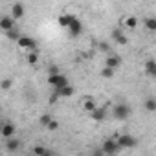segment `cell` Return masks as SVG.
I'll return each instance as SVG.
<instances>
[{"mask_svg": "<svg viewBox=\"0 0 156 156\" xmlns=\"http://www.w3.org/2000/svg\"><path fill=\"white\" fill-rule=\"evenodd\" d=\"M130 114H132V107L127 105V103H119V105H116V107L112 108V116H114L116 119H119V121L129 119Z\"/></svg>", "mask_w": 156, "mask_h": 156, "instance_id": "6da1fadb", "label": "cell"}, {"mask_svg": "<svg viewBox=\"0 0 156 156\" xmlns=\"http://www.w3.org/2000/svg\"><path fill=\"white\" fill-rule=\"evenodd\" d=\"M48 83H50V87H51L53 90H57V88H61V87L68 85L70 81H68V77H66L64 73L57 72V73H50V75H48Z\"/></svg>", "mask_w": 156, "mask_h": 156, "instance_id": "7a4b0ae2", "label": "cell"}, {"mask_svg": "<svg viewBox=\"0 0 156 156\" xmlns=\"http://www.w3.org/2000/svg\"><path fill=\"white\" fill-rule=\"evenodd\" d=\"M68 28V33H70V37H79L81 33H83V22L77 19L75 15L72 17V20H70V24L66 26Z\"/></svg>", "mask_w": 156, "mask_h": 156, "instance_id": "3957f363", "label": "cell"}, {"mask_svg": "<svg viewBox=\"0 0 156 156\" xmlns=\"http://www.w3.org/2000/svg\"><path fill=\"white\" fill-rule=\"evenodd\" d=\"M17 44H19L20 48H24V50H39L37 41H35L33 37H30V35H20V37L17 39Z\"/></svg>", "mask_w": 156, "mask_h": 156, "instance_id": "277c9868", "label": "cell"}, {"mask_svg": "<svg viewBox=\"0 0 156 156\" xmlns=\"http://www.w3.org/2000/svg\"><path fill=\"white\" fill-rule=\"evenodd\" d=\"M116 141H118V145L121 149H132V147L138 145V140L134 136H130V134H121L119 138H116Z\"/></svg>", "mask_w": 156, "mask_h": 156, "instance_id": "5b68a950", "label": "cell"}, {"mask_svg": "<svg viewBox=\"0 0 156 156\" xmlns=\"http://www.w3.org/2000/svg\"><path fill=\"white\" fill-rule=\"evenodd\" d=\"M118 151H121V147L118 145V141H116V140L108 138V140H105V141H103V152H105V154H116Z\"/></svg>", "mask_w": 156, "mask_h": 156, "instance_id": "8992f818", "label": "cell"}, {"mask_svg": "<svg viewBox=\"0 0 156 156\" xmlns=\"http://www.w3.org/2000/svg\"><path fill=\"white\" fill-rule=\"evenodd\" d=\"M24 15H26L24 4H22V2H15V4L11 6V17H13L15 20H20V19H24Z\"/></svg>", "mask_w": 156, "mask_h": 156, "instance_id": "52a82bcc", "label": "cell"}, {"mask_svg": "<svg viewBox=\"0 0 156 156\" xmlns=\"http://www.w3.org/2000/svg\"><path fill=\"white\" fill-rule=\"evenodd\" d=\"M15 132H17V127L13 125V123H2V127H0V134H2L4 138H11V136H15Z\"/></svg>", "mask_w": 156, "mask_h": 156, "instance_id": "ba28073f", "label": "cell"}, {"mask_svg": "<svg viewBox=\"0 0 156 156\" xmlns=\"http://www.w3.org/2000/svg\"><path fill=\"white\" fill-rule=\"evenodd\" d=\"M112 41H114V42H118L119 46H125V44L129 42V39H127V35H125V33H123V31H121L119 28L112 31Z\"/></svg>", "mask_w": 156, "mask_h": 156, "instance_id": "9c48e42d", "label": "cell"}, {"mask_svg": "<svg viewBox=\"0 0 156 156\" xmlns=\"http://www.w3.org/2000/svg\"><path fill=\"white\" fill-rule=\"evenodd\" d=\"M90 116H92V119L94 121H103L105 118H107V108L105 107H96L92 112H88Z\"/></svg>", "mask_w": 156, "mask_h": 156, "instance_id": "30bf717a", "label": "cell"}, {"mask_svg": "<svg viewBox=\"0 0 156 156\" xmlns=\"http://www.w3.org/2000/svg\"><path fill=\"white\" fill-rule=\"evenodd\" d=\"M119 64H121V59L118 57V55H114V53H108L107 55V59H105V66H108V68H119Z\"/></svg>", "mask_w": 156, "mask_h": 156, "instance_id": "8fae6325", "label": "cell"}, {"mask_svg": "<svg viewBox=\"0 0 156 156\" xmlns=\"http://www.w3.org/2000/svg\"><path fill=\"white\" fill-rule=\"evenodd\" d=\"M55 92H57V96H59V98H72L75 90H73V87H72V85L68 83V85H64V87H61V88H57Z\"/></svg>", "mask_w": 156, "mask_h": 156, "instance_id": "7c38bea8", "label": "cell"}, {"mask_svg": "<svg viewBox=\"0 0 156 156\" xmlns=\"http://www.w3.org/2000/svg\"><path fill=\"white\" fill-rule=\"evenodd\" d=\"M11 28H15V19L13 17H2L0 19V30L2 31H8Z\"/></svg>", "mask_w": 156, "mask_h": 156, "instance_id": "4fadbf2b", "label": "cell"}, {"mask_svg": "<svg viewBox=\"0 0 156 156\" xmlns=\"http://www.w3.org/2000/svg\"><path fill=\"white\" fill-rule=\"evenodd\" d=\"M138 26V19L136 17H125V19H121V28H127V30H134Z\"/></svg>", "mask_w": 156, "mask_h": 156, "instance_id": "5bb4252c", "label": "cell"}, {"mask_svg": "<svg viewBox=\"0 0 156 156\" xmlns=\"http://www.w3.org/2000/svg\"><path fill=\"white\" fill-rule=\"evenodd\" d=\"M8 141H6V151H9V152H15V151H19V147H20V140H17V138H6Z\"/></svg>", "mask_w": 156, "mask_h": 156, "instance_id": "9a60e30c", "label": "cell"}, {"mask_svg": "<svg viewBox=\"0 0 156 156\" xmlns=\"http://www.w3.org/2000/svg\"><path fill=\"white\" fill-rule=\"evenodd\" d=\"M96 107H98V105H96V101L92 99V96H87V98L83 99V110H85V112H92Z\"/></svg>", "mask_w": 156, "mask_h": 156, "instance_id": "2e32d148", "label": "cell"}, {"mask_svg": "<svg viewBox=\"0 0 156 156\" xmlns=\"http://www.w3.org/2000/svg\"><path fill=\"white\" fill-rule=\"evenodd\" d=\"M72 13H64V15H59V19H57V24L61 26V28H66L68 24H70V20H72Z\"/></svg>", "mask_w": 156, "mask_h": 156, "instance_id": "e0dca14e", "label": "cell"}, {"mask_svg": "<svg viewBox=\"0 0 156 156\" xmlns=\"http://www.w3.org/2000/svg\"><path fill=\"white\" fill-rule=\"evenodd\" d=\"M145 72H147L151 77H156V62H154L152 59H149V61L145 62Z\"/></svg>", "mask_w": 156, "mask_h": 156, "instance_id": "ac0fdd59", "label": "cell"}, {"mask_svg": "<svg viewBox=\"0 0 156 156\" xmlns=\"http://www.w3.org/2000/svg\"><path fill=\"white\" fill-rule=\"evenodd\" d=\"M39 62V50H30V53H28V64H37Z\"/></svg>", "mask_w": 156, "mask_h": 156, "instance_id": "d6986e66", "label": "cell"}, {"mask_svg": "<svg viewBox=\"0 0 156 156\" xmlns=\"http://www.w3.org/2000/svg\"><path fill=\"white\" fill-rule=\"evenodd\" d=\"M4 33H6V37H8L9 41H15V42H17V39L20 37V33H19L17 28H11V30H8V31H4Z\"/></svg>", "mask_w": 156, "mask_h": 156, "instance_id": "ffe728a7", "label": "cell"}, {"mask_svg": "<svg viewBox=\"0 0 156 156\" xmlns=\"http://www.w3.org/2000/svg\"><path fill=\"white\" fill-rule=\"evenodd\" d=\"M145 110L147 112H154L156 110V99L154 98H147L145 99Z\"/></svg>", "mask_w": 156, "mask_h": 156, "instance_id": "44dd1931", "label": "cell"}, {"mask_svg": "<svg viewBox=\"0 0 156 156\" xmlns=\"http://www.w3.org/2000/svg\"><path fill=\"white\" fill-rule=\"evenodd\" d=\"M143 24H145V28H147L149 31H156V19L149 17V19H145V20H143Z\"/></svg>", "mask_w": 156, "mask_h": 156, "instance_id": "7402d4cb", "label": "cell"}, {"mask_svg": "<svg viewBox=\"0 0 156 156\" xmlns=\"http://www.w3.org/2000/svg\"><path fill=\"white\" fill-rule=\"evenodd\" d=\"M114 73H116V70H114V68H108V66H105V68L101 70V77H105V79H112Z\"/></svg>", "mask_w": 156, "mask_h": 156, "instance_id": "603a6c76", "label": "cell"}, {"mask_svg": "<svg viewBox=\"0 0 156 156\" xmlns=\"http://www.w3.org/2000/svg\"><path fill=\"white\" fill-rule=\"evenodd\" d=\"M33 154H37V156H48L50 151L46 147H42V145H37V147H33Z\"/></svg>", "mask_w": 156, "mask_h": 156, "instance_id": "cb8c5ba5", "label": "cell"}, {"mask_svg": "<svg viewBox=\"0 0 156 156\" xmlns=\"http://www.w3.org/2000/svg\"><path fill=\"white\" fill-rule=\"evenodd\" d=\"M98 50L103 51V53H108V51H110V46H108V42L101 41V42H98Z\"/></svg>", "mask_w": 156, "mask_h": 156, "instance_id": "d4e9b609", "label": "cell"}, {"mask_svg": "<svg viewBox=\"0 0 156 156\" xmlns=\"http://www.w3.org/2000/svg\"><path fill=\"white\" fill-rule=\"evenodd\" d=\"M11 87H13L11 79H2V81H0V88H2V90H9Z\"/></svg>", "mask_w": 156, "mask_h": 156, "instance_id": "484cf974", "label": "cell"}, {"mask_svg": "<svg viewBox=\"0 0 156 156\" xmlns=\"http://www.w3.org/2000/svg\"><path fill=\"white\" fill-rule=\"evenodd\" d=\"M46 129H48V130H57V129H59V121L51 118V119L48 121V125H46Z\"/></svg>", "mask_w": 156, "mask_h": 156, "instance_id": "4316f807", "label": "cell"}, {"mask_svg": "<svg viewBox=\"0 0 156 156\" xmlns=\"http://www.w3.org/2000/svg\"><path fill=\"white\" fill-rule=\"evenodd\" d=\"M50 119H51V116H50V114H44V116H41V118H39V123H41V127H46Z\"/></svg>", "mask_w": 156, "mask_h": 156, "instance_id": "83f0119b", "label": "cell"}, {"mask_svg": "<svg viewBox=\"0 0 156 156\" xmlns=\"http://www.w3.org/2000/svg\"><path fill=\"white\" fill-rule=\"evenodd\" d=\"M57 99H59V96H57V92H53V94L50 96V103H55Z\"/></svg>", "mask_w": 156, "mask_h": 156, "instance_id": "f1b7e54d", "label": "cell"}, {"mask_svg": "<svg viewBox=\"0 0 156 156\" xmlns=\"http://www.w3.org/2000/svg\"><path fill=\"white\" fill-rule=\"evenodd\" d=\"M48 72H50V73H57V72H59V66H50Z\"/></svg>", "mask_w": 156, "mask_h": 156, "instance_id": "f546056e", "label": "cell"}, {"mask_svg": "<svg viewBox=\"0 0 156 156\" xmlns=\"http://www.w3.org/2000/svg\"><path fill=\"white\" fill-rule=\"evenodd\" d=\"M0 127H2V123H0Z\"/></svg>", "mask_w": 156, "mask_h": 156, "instance_id": "4dcf8cb0", "label": "cell"}]
</instances>
